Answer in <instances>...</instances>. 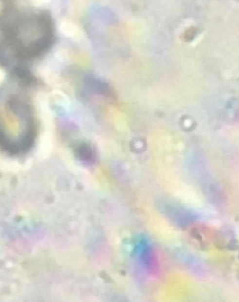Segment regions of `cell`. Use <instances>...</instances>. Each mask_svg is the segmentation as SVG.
Wrapping results in <instances>:
<instances>
[{
  "label": "cell",
  "mask_w": 239,
  "mask_h": 302,
  "mask_svg": "<svg viewBox=\"0 0 239 302\" xmlns=\"http://www.w3.org/2000/svg\"><path fill=\"white\" fill-rule=\"evenodd\" d=\"M4 103L0 110V144L13 152L24 151L34 140L30 106L18 96H11Z\"/></svg>",
  "instance_id": "1"
}]
</instances>
